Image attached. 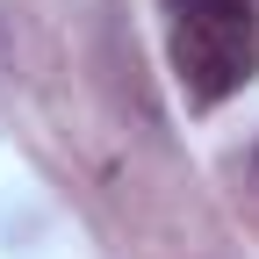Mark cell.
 I'll list each match as a JSON object with an SVG mask.
<instances>
[{
	"mask_svg": "<svg viewBox=\"0 0 259 259\" xmlns=\"http://www.w3.org/2000/svg\"><path fill=\"white\" fill-rule=\"evenodd\" d=\"M166 51L187 101H231L259 72V8L252 0H166Z\"/></svg>",
	"mask_w": 259,
	"mask_h": 259,
	"instance_id": "6da1fadb",
	"label": "cell"
},
{
	"mask_svg": "<svg viewBox=\"0 0 259 259\" xmlns=\"http://www.w3.org/2000/svg\"><path fill=\"white\" fill-rule=\"evenodd\" d=\"M252 173H259V151H252Z\"/></svg>",
	"mask_w": 259,
	"mask_h": 259,
	"instance_id": "7a4b0ae2",
	"label": "cell"
}]
</instances>
